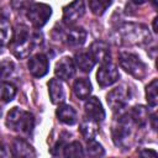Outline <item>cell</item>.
Returning a JSON list of instances; mask_svg holds the SVG:
<instances>
[{
	"label": "cell",
	"instance_id": "6da1fadb",
	"mask_svg": "<svg viewBox=\"0 0 158 158\" xmlns=\"http://www.w3.org/2000/svg\"><path fill=\"white\" fill-rule=\"evenodd\" d=\"M42 36L40 33H30L25 25H17L10 40V49L17 58L27 57L36 46L41 44Z\"/></svg>",
	"mask_w": 158,
	"mask_h": 158
},
{
	"label": "cell",
	"instance_id": "7a4b0ae2",
	"mask_svg": "<svg viewBox=\"0 0 158 158\" xmlns=\"http://www.w3.org/2000/svg\"><path fill=\"white\" fill-rule=\"evenodd\" d=\"M116 40L121 44H146L152 40L151 32L147 26L142 23H123L116 30Z\"/></svg>",
	"mask_w": 158,
	"mask_h": 158
},
{
	"label": "cell",
	"instance_id": "3957f363",
	"mask_svg": "<svg viewBox=\"0 0 158 158\" xmlns=\"http://www.w3.org/2000/svg\"><path fill=\"white\" fill-rule=\"evenodd\" d=\"M5 123L11 131L22 135H30L35 127V118L33 115L28 111L19 107H12L6 115Z\"/></svg>",
	"mask_w": 158,
	"mask_h": 158
},
{
	"label": "cell",
	"instance_id": "277c9868",
	"mask_svg": "<svg viewBox=\"0 0 158 158\" xmlns=\"http://www.w3.org/2000/svg\"><path fill=\"white\" fill-rule=\"evenodd\" d=\"M118 63L125 72L135 77L136 79H142L147 74V65L143 63V60L130 52H121L118 54Z\"/></svg>",
	"mask_w": 158,
	"mask_h": 158
},
{
	"label": "cell",
	"instance_id": "5b68a950",
	"mask_svg": "<svg viewBox=\"0 0 158 158\" xmlns=\"http://www.w3.org/2000/svg\"><path fill=\"white\" fill-rule=\"evenodd\" d=\"M132 118L130 115H123L117 118L112 126V139L116 146H125L132 135Z\"/></svg>",
	"mask_w": 158,
	"mask_h": 158
},
{
	"label": "cell",
	"instance_id": "8992f818",
	"mask_svg": "<svg viewBox=\"0 0 158 158\" xmlns=\"http://www.w3.org/2000/svg\"><path fill=\"white\" fill-rule=\"evenodd\" d=\"M51 15H52L51 6L47 4H42V2H36V4L30 5L27 7V12H26L27 19L30 20L32 26L36 28L43 27L47 23V21L49 20Z\"/></svg>",
	"mask_w": 158,
	"mask_h": 158
},
{
	"label": "cell",
	"instance_id": "52a82bcc",
	"mask_svg": "<svg viewBox=\"0 0 158 158\" xmlns=\"http://www.w3.org/2000/svg\"><path fill=\"white\" fill-rule=\"evenodd\" d=\"M130 88L126 85H118L109 91L106 95V101L114 111H117L126 106V104L130 101Z\"/></svg>",
	"mask_w": 158,
	"mask_h": 158
},
{
	"label": "cell",
	"instance_id": "ba28073f",
	"mask_svg": "<svg viewBox=\"0 0 158 158\" xmlns=\"http://www.w3.org/2000/svg\"><path fill=\"white\" fill-rule=\"evenodd\" d=\"M118 78H120V73H118L117 67L110 62L101 64V67L99 68V70L96 73V80L101 88L112 85L114 83H116L118 80Z\"/></svg>",
	"mask_w": 158,
	"mask_h": 158
},
{
	"label": "cell",
	"instance_id": "9c48e42d",
	"mask_svg": "<svg viewBox=\"0 0 158 158\" xmlns=\"http://www.w3.org/2000/svg\"><path fill=\"white\" fill-rule=\"evenodd\" d=\"M60 41L72 47L81 46L86 40V31L83 27H68L64 31H60Z\"/></svg>",
	"mask_w": 158,
	"mask_h": 158
},
{
	"label": "cell",
	"instance_id": "30bf717a",
	"mask_svg": "<svg viewBox=\"0 0 158 158\" xmlns=\"http://www.w3.org/2000/svg\"><path fill=\"white\" fill-rule=\"evenodd\" d=\"M85 12L84 0H74L63 9V21L67 25H74Z\"/></svg>",
	"mask_w": 158,
	"mask_h": 158
},
{
	"label": "cell",
	"instance_id": "8fae6325",
	"mask_svg": "<svg viewBox=\"0 0 158 158\" xmlns=\"http://www.w3.org/2000/svg\"><path fill=\"white\" fill-rule=\"evenodd\" d=\"M49 63L44 54L37 53L28 59V70L35 78H42L48 73Z\"/></svg>",
	"mask_w": 158,
	"mask_h": 158
},
{
	"label": "cell",
	"instance_id": "7c38bea8",
	"mask_svg": "<svg viewBox=\"0 0 158 158\" xmlns=\"http://www.w3.org/2000/svg\"><path fill=\"white\" fill-rule=\"evenodd\" d=\"M89 53L91 54L93 59L100 64H105L109 63L111 59V52H110V47L107 43H105L104 41H95L91 43L90 46V51Z\"/></svg>",
	"mask_w": 158,
	"mask_h": 158
},
{
	"label": "cell",
	"instance_id": "4fadbf2b",
	"mask_svg": "<svg viewBox=\"0 0 158 158\" xmlns=\"http://www.w3.org/2000/svg\"><path fill=\"white\" fill-rule=\"evenodd\" d=\"M54 73L58 79L60 80H69L74 77L75 74V64L74 60L69 57H63L60 58L54 68Z\"/></svg>",
	"mask_w": 158,
	"mask_h": 158
},
{
	"label": "cell",
	"instance_id": "5bb4252c",
	"mask_svg": "<svg viewBox=\"0 0 158 158\" xmlns=\"http://www.w3.org/2000/svg\"><path fill=\"white\" fill-rule=\"evenodd\" d=\"M84 109H85L86 116L94 118L95 121H102L105 118V110H104L100 100L95 96L88 98V100L85 101Z\"/></svg>",
	"mask_w": 158,
	"mask_h": 158
},
{
	"label": "cell",
	"instance_id": "9a60e30c",
	"mask_svg": "<svg viewBox=\"0 0 158 158\" xmlns=\"http://www.w3.org/2000/svg\"><path fill=\"white\" fill-rule=\"evenodd\" d=\"M11 151H12V156L15 157H26V158L36 157V152L33 147L22 138H15L12 141Z\"/></svg>",
	"mask_w": 158,
	"mask_h": 158
},
{
	"label": "cell",
	"instance_id": "2e32d148",
	"mask_svg": "<svg viewBox=\"0 0 158 158\" xmlns=\"http://www.w3.org/2000/svg\"><path fill=\"white\" fill-rule=\"evenodd\" d=\"M48 93H49L51 101L53 104H60L65 99L64 86H63L60 79H58V78H53L48 81Z\"/></svg>",
	"mask_w": 158,
	"mask_h": 158
},
{
	"label": "cell",
	"instance_id": "e0dca14e",
	"mask_svg": "<svg viewBox=\"0 0 158 158\" xmlns=\"http://www.w3.org/2000/svg\"><path fill=\"white\" fill-rule=\"evenodd\" d=\"M56 114L58 120L65 125H74L77 122V111L70 105H65V104L59 105Z\"/></svg>",
	"mask_w": 158,
	"mask_h": 158
},
{
	"label": "cell",
	"instance_id": "ac0fdd59",
	"mask_svg": "<svg viewBox=\"0 0 158 158\" xmlns=\"http://www.w3.org/2000/svg\"><path fill=\"white\" fill-rule=\"evenodd\" d=\"M80 132L86 141L94 139L98 133V121L86 116L80 122Z\"/></svg>",
	"mask_w": 158,
	"mask_h": 158
},
{
	"label": "cell",
	"instance_id": "d6986e66",
	"mask_svg": "<svg viewBox=\"0 0 158 158\" xmlns=\"http://www.w3.org/2000/svg\"><path fill=\"white\" fill-rule=\"evenodd\" d=\"M74 64L84 73H89L95 64V60L93 59L91 54L89 52H79L75 54Z\"/></svg>",
	"mask_w": 158,
	"mask_h": 158
},
{
	"label": "cell",
	"instance_id": "ffe728a7",
	"mask_svg": "<svg viewBox=\"0 0 158 158\" xmlns=\"http://www.w3.org/2000/svg\"><path fill=\"white\" fill-rule=\"evenodd\" d=\"M73 89H74V94L77 95V98L88 99L89 95L91 94L93 86H91V83L86 78H79L74 81Z\"/></svg>",
	"mask_w": 158,
	"mask_h": 158
},
{
	"label": "cell",
	"instance_id": "44dd1931",
	"mask_svg": "<svg viewBox=\"0 0 158 158\" xmlns=\"http://www.w3.org/2000/svg\"><path fill=\"white\" fill-rule=\"evenodd\" d=\"M128 115L132 118L133 123H136L137 126H144L147 123L148 118H149V115H148L147 109L144 106H142V105L135 106Z\"/></svg>",
	"mask_w": 158,
	"mask_h": 158
},
{
	"label": "cell",
	"instance_id": "7402d4cb",
	"mask_svg": "<svg viewBox=\"0 0 158 158\" xmlns=\"http://www.w3.org/2000/svg\"><path fill=\"white\" fill-rule=\"evenodd\" d=\"M17 93V89L14 84L7 81H0V101L9 102L11 101Z\"/></svg>",
	"mask_w": 158,
	"mask_h": 158
},
{
	"label": "cell",
	"instance_id": "603a6c76",
	"mask_svg": "<svg viewBox=\"0 0 158 158\" xmlns=\"http://www.w3.org/2000/svg\"><path fill=\"white\" fill-rule=\"evenodd\" d=\"M157 86H158V83H157V79H153L147 86H146V99H147V102L151 107H156L157 106V102H158V96H157Z\"/></svg>",
	"mask_w": 158,
	"mask_h": 158
},
{
	"label": "cell",
	"instance_id": "cb8c5ba5",
	"mask_svg": "<svg viewBox=\"0 0 158 158\" xmlns=\"http://www.w3.org/2000/svg\"><path fill=\"white\" fill-rule=\"evenodd\" d=\"M63 156L64 157H84V151L80 142L74 141L69 144H65L63 149Z\"/></svg>",
	"mask_w": 158,
	"mask_h": 158
},
{
	"label": "cell",
	"instance_id": "d4e9b609",
	"mask_svg": "<svg viewBox=\"0 0 158 158\" xmlns=\"http://www.w3.org/2000/svg\"><path fill=\"white\" fill-rule=\"evenodd\" d=\"M111 2L112 0H89V6L93 14L101 16L106 11V9L111 5Z\"/></svg>",
	"mask_w": 158,
	"mask_h": 158
},
{
	"label": "cell",
	"instance_id": "484cf974",
	"mask_svg": "<svg viewBox=\"0 0 158 158\" xmlns=\"http://www.w3.org/2000/svg\"><path fill=\"white\" fill-rule=\"evenodd\" d=\"M104 154H105V151H104L102 146L99 142H96L94 139L88 141V146H86L84 156H88V157H101Z\"/></svg>",
	"mask_w": 158,
	"mask_h": 158
},
{
	"label": "cell",
	"instance_id": "4316f807",
	"mask_svg": "<svg viewBox=\"0 0 158 158\" xmlns=\"http://www.w3.org/2000/svg\"><path fill=\"white\" fill-rule=\"evenodd\" d=\"M11 40V27L5 17H0V44H5Z\"/></svg>",
	"mask_w": 158,
	"mask_h": 158
},
{
	"label": "cell",
	"instance_id": "83f0119b",
	"mask_svg": "<svg viewBox=\"0 0 158 158\" xmlns=\"http://www.w3.org/2000/svg\"><path fill=\"white\" fill-rule=\"evenodd\" d=\"M15 69L14 63L10 59H2L0 60V79L9 78Z\"/></svg>",
	"mask_w": 158,
	"mask_h": 158
},
{
	"label": "cell",
	"instance_id": "f1b7e54d",
	"mask_svg": "<svg viewBox=\"0 0 158 158\" xmlns=\"http://www.w3.org/2000/svg\"><path fill=\"white\" fill-rule=\"evenodd\" d=\"M31 1L32 0H11V6L14 9L19 10V9H23V7L28 6Z\"/></svg>",
	"mask_w": 158,
	"mask_h": 158
},
{
	"label": "cell",
	"instance_id": "f546056e",
	"mask_svg": "<svg viewBox=\"0 0 158 158\" xmlns=\"http://www.w3.org/2000/svg\"><path fill=\"white\" fill-rule=\"evenodd\" d=\"M139 154L141 156H143V157H157V152L156 151H152V149H144V151H141L139 152Z\"/></svg>",
	"mask_w": 158,
	"mask_h": 158
},
{
	"label": "cell",
	"instance_id": "4dcf8cb0",
	"mask_svg": "<svg viewBox=\"0 0 158 158\" xmlns=\"http://www.w3.org/2000/svg\"><path fill=\"white\" fill-rule=\"evenodd\" d=\"M156 121H157V115L153 114V115L151 116V122H152V128H153V130L157 128V123H156Z\"/></svg>",
	"mask_w": 158,
	"mask_h": 158
},
{
	"label": "cell",
	"instance_id": "1f68e13d",
	"mask_svg": "<svg viewBox=\"0 0 158 158\" xmlns=\"http://www.w3.org/2000/svg\"><path fill=\"white\" fill-rule=\"evenodd\" d=\"M153 31H154V32L158 31V30H157V17L153 19Z\"/></svg>",
	"mask_w": 158,
	"mask_h": 158
},
{
	"label": "cell",
	"instance_id": "d6a6232c",
	"mask_svg": "<svg viewBox=\"0 0 158 158\" xmlns=\"http://www.w3.org/2000/svg\"><path fill=\"white\" fill-rule=\"evenodd\" d=\"M132 2H135V4H137V5H141V4H144L147 0H131Z\"/></svg>",
	"mask_w": 158,
	"mask_h": 158
},
{
	"label": "cell",
	"instance_id": "836d02e7",
	"mask_svg": "<svg viewBox=\"0 0 158 158\" xmlns=\"http://www.w3.org/2000/svg\"><path fill=\"white\" fill-rule=\"evenodd\" d=\"M151 1H152V5H153V7L156 9V7H157V0H151Z\"/></svg>",
	"mask_w": 158,
	"mask_h": 158
},
{
	"label": "cell",
	"instance_id": "e575fe53",
	"mask_svg": "<svg viewBox=\"0 0 158 158\" xmlns=\"http://www.w3.org/2000/svg\"><path fill=\"white\" fill-rule=\"evenodd\" d=\"M1 46H2V44H0V53L2 52V49H1Z\"/></svg>",
	"mask_w": 158,
	"mask_h": 158
}]
</instances>
